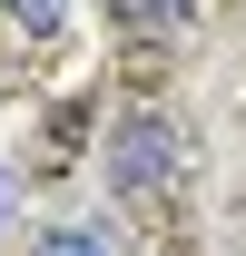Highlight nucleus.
Returning a JSON list of instances; mask_svg holds the SVG:
<instances>
[{"instance_id":"1","label":"nucleus","mask_w":246,"mask_h":256,"mask_svg":"<svg viewBox=\"0 0 246 256\" xmlns=\"http://www.w3.org/2000/svg\"><path fill=\"white\" fill-rule=\"evenodd\" d=\"M168 168H178V128L168 118H128L118 138H108V178H118V188H158Z\"/></svg>"},{"instance_id":"2","label":"nucleus","mask_w":246,"mask_h":256,"mask_svg":"<svg viewBox=\"0 0 246 256\" xmlns=\"http://www.w3.org/2000/svg\"><path fill=\"white\" fill-rule=\"evenodd\" d=\"M118 20H128V30H148V40H178L187 20H197V0H118Z\"/></svg>"},{"instance_id":"3","label":"nucleus","mask_w":246,"mask_h":256,"mask_svg":"<svg viewBox=\"0 0 246 256\" xmlns=\"http://www.w3.org/2000/svg\"><path fill=\"white\" fill-rule=\"evenodd\" d=\"M30 256H108V236H98V226H50Z\"/></svg>"},{"instance_id":"4","label":"nucleus","mask_w":246,"mask_h":256,"mask_svg":"<svg viewBox=\"0 0 246 256\" xmlns=\"http://www.w3.org/2000/svg\"><path fill=\"white\" fill-rule=\"evenodd\" d=\"M0 10H10L20 30H40V40H50V30H60V20H69V0H0Z\"/></svg>"},{"instance_id":"5","label":"nucleus","mask_w":246,"mask_h":256,"mask_svg":"<svg viewBox=\"0 0 246 256\" xmlns=\"http://www.w3.org/2000/svg\"><path fill=\"white\" fill-rule=\"evenodd\" d=\"M20 217V178H10V168H0V226Z\"/></svg>"}]
</instances>
